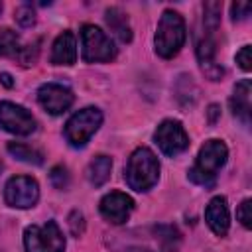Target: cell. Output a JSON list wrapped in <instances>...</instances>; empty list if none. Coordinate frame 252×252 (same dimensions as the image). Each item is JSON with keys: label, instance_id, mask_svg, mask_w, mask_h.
Instances as JSON below:
<instances>
[{"label": "cell", "instance_id": "cell-8", "mask_svg": "<svg viewBox=\"0 0 252 252\" xmlns=\"http://www.w3.org/2000/svg\"><path fill=\"white\" fill-rule=\"evenodd\" d=\"M39 199V185L33 177L16 175L10 177L4 187V201L16 209H30Z\"/></svg>", "mask_w": 252, "mask_h": 252}, {"label": "cell", "instance_id": "cell-7", "mask_svg": "<svg viewBox=\"0 0 252 252\" xmlns=\"http://www.w3.org/2000/svg\"><path fill=\"white\" fill-rule=\"evenodd\" d=\"M154 140L167 158H175L189 148V136L179 120H163L154 132Z\"/></svg>", "mask_w": 252, "mask_h": 252}, {"label": "cell", "instance_id": "cell-6", "mask_svg": "<svg viewBox=\"0 0 252 252\" xmlns=\"http://www.w3.org/2000/svg\"><path fill=\"white\" fill-rule=\"evenodd\" d=\"M102 124V112L94 106H87L79 112H75L67 124H65V138L71 146L75 148H83L91 136L98 130V126Z\"/></svg>", "mask_w": 252, "mask_h": 252}, {"label": "cell", "instance_id": "cell-2", "mask_svg": "<svg viewBox=\"0 0 252 252\" xmlns=\"http://www.w3.org/2000/svg\"><path fill=\"white\" fill-rule=\"evenodd\" d=\"M124 179L130 189L134 191H148L152 189L158 179H159V161L156 154L150 148H138L134 154L128 158L126 169H124Z\"/></svg>", "mask_w": 252, "mask_h": 252}, {"label": "cell", "instance_id": "cell-14", "mask_svg": "<svg viewBox=\"0 0 252 252\" xmlns=\"http://www.w3.org/2000/svg\"><path fill=\"white\" fill-rule=\"evenodd\" d=\"M230 110L246 126L250 124V79H242L234 85V93L230 96Z\"/></svg>", "mask_w": 252, "mask_h": 252}, {"label": "cell", "instance_id": "cell-3", "mask_svg": "<svg viewBox=\"0 0 252 252\" xmlns=\"http://www.w3.org/2000/svg\"><path fill=\"white\" fill-rule=\"evenodd\" d=\"M185 37H187V32H185L183 18L173 10H165L159 18L158 32H156V53L163 59H171L183 47Z\"/></svg>", "mask_w": 252, "mask_h": 252}, {"label": "cell", "instance_id": "cell-29", "mask_svg": "<svg viewBox=\"0 0 252 252\" xmlns=\"http://www.w3.org/2000/svg\"><path fill=\"white\" fill-rule=\"evenodd\" d=\"M207 112H209V122H211V124H215V122H217V116L220 114V110H219V106H217V104H211Z\"/></svg>", "mask_w": 252, "mask_h": 252}, {"label": "cell", "instance_id": "cell-9", "mask_svg": "<svg viewBox=\"0 0 252 252\" xmlns=\"http://www.w3.org/2000/svg\"><path fill=\"white\" fill-rule=\"evenodd\" d=\"M0 126L16 136H30L35 130V118L20 104L2 100L0 102Z\"/></svg>", "mask_w": 252, "mask_h": 252}, {"label": "cell", "instance_id": "cell-10", "mask_svg": "<svg viewBox=\"0 0 252 252\" xmlns=\"http://www.w3.org/2000/svg\"><path fill=\"white\" fill-rule=\"evenodd\" d=\"M98 209H100V215L108 222L122 224V222L128 220V217L134 209V201H132V197H128L122 191H110L100 199Z\"/></svg>", "mask_w": 252, "mask_h": 252}, {"label": "cell", "instance_id": "cell-23", "mask_svg": "<svg viewBox=\"0 0 252 252\" xmlns=\"http://www.w3.org/2000/svg\"><path fill=\"white\" fill-rule=\"evenodd\" d=\"M49 179H51L55 189H65L69 185V173H67V169L63 165H55L51 169V173H49Z\"/></svg>", "mask_w": 252, "mask_h": 252}, {"label": "cell", "instance_id": "cell-21", "mask_svg": "<svg viewBox=\"0 0 252 252\" xmlns=\"http://www.w3.org/2000/svg\"><path fill=\"white\" fill-rule=\"evenodd\" d=\"M156 238L159 240L161 248L165 252H175L179 244V232L173 226H156Z\"/></svg>", "mask_w": 252, "mask_h": 252}, {"label": "cell", "instance_id": "cell-31", "mask_svg": "<svg viewBox=\"0 0 252 252\" xmlns=\"http://www.w3.org/2000/svg\"><path fill=\"white\" fill-rule=\"evenodd\" d=\"M126 252H150V250H146V248H130Z\"/></svg>", "mask_w": 252, "mask_h": 252}, {"label": "cell", "instance_id": "cell-16", "mask_svg": "<svg viewBox=\"0 0 252 252\" xmlns=\"http://www.w3.org/2000/svg\"><path fill=\"white\" fill-rule=\"evenodd\" d=\"M110 171H112V159L108 156H96L91 159L87 167V177L94 187H100L108 181Z\"/></svg>", "mask_w": 252, "mask_h": 252}, {"label": "cell", "instance_id": "cell-18", "mask_svg": "<svg viewBox=\"0 0 252 252\" xmlns=\"http://www.w3.org/2000/svg\"><path fill=\"white\" fill-rule=\"evenodd\" d=\"M215 53H217L215 33H205V35L199 39V43H197V59H199L201 67L217 63V61H215Z\"/></svg>", "mask_w": 252, "mask_h": 252}, {"label": "cell", "instance_id": "cell-19", "mask_svg": "<svg viewBox=\"0 0 252 252\" xmlns=\"http://www.w3.org/2000/svg\"><path fill=\"white\" fill-rule=\"evenodd\" d=\"M220 12L222 4L220 2H205L203 4V22H205V33H215L220 24Z\"/></svg>", "mask_w": 252, "mask_h": 252}, {"label": "cell", "instance_id": "cell-1", "mask_svg": "<svg viewBox=\"0 0 252 252\" xmlns=\"http://www.w3.org/2000/svg\"><path fill=\"white\" fill-rule=\"evenodd\" d=\"M226 156H228V150H226L224 142H220V140H207L201 146V150H199L195 165L187 171V177L193 183H197V185L213 187L219 169L226 163Z\"/></svg>", "mask_w": 252, "mask_h": 252}, {"label": "cell", "instance_id": "cell-27", "mask_svg": "<svg viewBox=\"0 0 252 252\" xmlns=\"http://www.w3.org/2000/svg\"><path fill=\"white\" fill-rule=\"evenodd\" d=\"M236 63L244 69L250 71L252 69V57H250V45H242L240 51H236Z\"/></svg>", "mask_w": 252, "mask_h": 252}, {"label": "cell", "instance_id": "cell-20", "mask_svg": "<svg viewBox=\"0 0 252 252\" xmlns=\"http://www.w3.org/2000/svg\"><path fill=\"white\" fill-rule=\"evenodd\" d=\"M20 37L16 35V32L4 28L0 30V55L2 57H18L20 53Z\"/></svg>", "mask_w": 252, "mask_h": 252}, {"label": "cell", "instance_id": "cell-32", "mask_svg": "<svg viewBox=\"0 0 252 252\" xmlns=\"http://www.w3.org/2000/svg\"><path fill=\"white\" fill-rule=\"evenodd\" d=\"M0 12H2V2H0Z\"/></svg>", "mask_w": 252, "mask_h": 252}, {"label": "cell", "instance_id": "cell-33", "mask_svg": "<svg viewBox=\"0 0 252 252\" xmlns=\"http://www.w3.org/2000/svg\"><path fill=\"white\" fill-rule=\"evenodd\" d=\"M0 171H2V163H0Z\"/></svg>", "mask_w": 252, "mask_h": 252}, {"label": "cell", "instance_id": "cell-13", "mask_svg": "<svg viewBox=\"0 0 252 252\" xmlns=\"http://www.w3.org/2000/svg\"><path fill=\"white\" fill-rule=\"evenodd\" d=\"M77 61V39L75 33L65 30L61 32L51 47V63L53 65H73Z\"/></svg>", "mask_w": 252, "mask_h": 252}, {"label": "cell", "instance_id": "cell-22", "mask_svg": "<svg viewBox=\"0 0 252 252\" xmlns=\"http://www.w3.org/2000/svg\"><path fill=\"white\" fill-rule=\"evenodd\" d=\"M14 18H16V22H18L22 28H30V26L35 24V10H33L30 4H22V6L16 8Z\"/></svg>", "mask_w": 252, "mask_h": 252}, {"label": "cell", "instance_id": "cell-24", "mask_svg": "<svg viewBox=\"0 0 252 252\" xmlns=\"http://www.w3.org/2000/svg\"><path fill=\"white\" fill-rule=\"evenodd\" d=\"M37 43H39V41H35L33 45H26V47H22V49H20L18 59H20V63H22V65L30 67V65H33V63H35V59H37V51H39Z\"/></svg>", "mask_w": 252, "mask_h": 252}, {"label": "cell", "instance_id": "cell-4", "mask_svg": "<svg viewBox=\"0 0 252 252\" xmlns=\"http://www.w3.org/2000/svg\"><path fill=\"white\" fill-rule=\"evenodd\" d=\"M24 246L28 252H65V236L55 220H47L41 226H26Z\"/></svg>", "mask_w": 252, "mask_h": 252}, {"label": "cell", "instance_id": "cell-30", "mask_svg": "<svg viewBox=\"0 0 252 252\" xmlns=\"http://www.w3.org/2000/svg\"><path fill=\"white\" fill-rule=\"evenodd\" d=\"M0 83H2L6 89H12V87H14V81H12V75H10V73H0Z\"/></svg>", "mask_w": 252, "mask_h": 252}, {"label": "cell", "instance_id": "cell-15", "mask_svg": "<svg viewBox=\"0 0 252 252\" xmlns=\"http://www.w3.org/2000/svg\"><path fill=\"white\" fill-rule=\"evenodd\" d=\"M104 22L108 26V30L122 41V43H128L132 39V30H130V24H128V18L126 14L120 10V8H108L104 12Z\"/></svg>", "mask_w": 252, "mask_h": 252}, {"label": "cell", "instance_id": "cell-17", "mask_svg": "<svg viewBox=\"0 0 252 252\" xmlns=\"http://www.w3.org/2000/svg\"><path fill=\"white\" fill-rule=\"evenodd\" d=\"M8 152H10L16 159H20V161H24V163H32V165H41V163H43V156H41L37 150H33L32 146H28V144L8 142Z\"/></svg>", "mask_w": 252, "mask_h": 252}, {"label": "cell", "instance_id": "cell-5", "mask_svg": "<svg viewBox=\"0 0 252 252\" xmlns=\"http://www.w3.org/2000/svg\"><path fill=\"white\" fill-rule=\"evenodd\" d=\"M81 43L85 63H104L116 57V47L112 39L93 24H85L81 28Z\"/></svg>", "mask_w": 252, "mask_h": 252}, {"label": "cell", "instance_id": "cell-11", "mask_svg": "<svg viewBox=\"0 0 252 252\" xmlns=\"http://www.w3.org/2000/svg\"><path fill=\"white\" fill-rule=\"evenodd\" d=\"M37 100H39V104H41L49 114H61V112H65V110L73 104L75 96H73V93H71L67 87H63V85L45 83V85H41V87L37 89Z\"/></svg>", "mask_w": 252, "mask_h": 252}, {"label": "cell", "instance_id": "cell-25", "mask_svg": "<svg viewBox=\"0 0 252 252\" xmlns=\"http://www.w3.org/2000/svg\"><path fill=\"white\" fill-rule=\"evenodd\" d=\"M250 209H252V201L250 199H244L238 205V209H236V219L242 222L244 228H250L252 226V213H250Z\"/></svg>", "mask_w": 252, "mask_h": 252}, {"label": "cell", "instance_id": "cell-26", "mask_svg": "<svg viewBox=\"0 0 252 252\" xmlns=\"http://www.w3.org/2000/svg\"><path fill=\"white\" fill-rule=\"evenodd\" d=\"M69 228H71V234L73 236H81L83 230H85V217L81 211H71L69 215Z\"/></svg>", "mask_w": 252, "mask_h": 252}, {"label": "cell", "instance_id": "cell-28", "mask_svg": "<svg viewBox=\"0 0 252 252\" xmlns=\"http://www.w3.org/2000/svg\"><path fill=\"white\" fill-rule=\"evenodd\" d=\"M250 10H252V6H250L248 2H234L232 8H230V12H232V20L236 22V20H244V18H248Z\"/></svg>", "mask_w": 252, "mask_h": 252}, {"label": "cell", "instance_id": "cell-12", "mask_svg": "<svg viewBox=\"0 0 252 252\" xmlns=\"http://www.w3.org/2000/svg\"><path fill=\"white\" fill-rule=\"evenodd\" d=\"M205 220L209 224V228L217 234V236H224L228 232L230 226V217H228V207H226V199L224 197H213L205 209Z\"/></svg>", "mask_w": 252, "mask_h": 252}]
</instances>
